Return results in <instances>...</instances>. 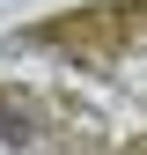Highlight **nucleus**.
Returning <instances> with one entry per match:
<instances>
[{
	"label": "nucleus",
	"instance_id": "nucleus-1",
	"mask_svg": "<svg viewBox=\"0 0 147 155\" xmlns=\"http://www.w3.org/2000/svg\"><path fill=\"white\" fill-rule=\"evenodd\" d=\"M22 140V118H0V148H15Z\"/></svg>",
	"mask_w": 147,
	"mask_h": 155
}]
</instances>
